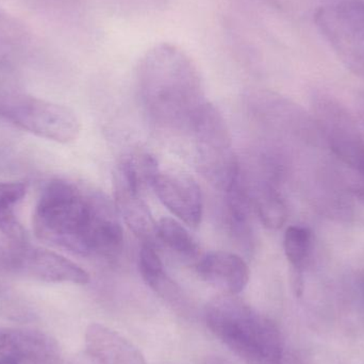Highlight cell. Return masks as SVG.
<instances>
[{
	"instance_id": "1",
	"label": "cell",
	"mask_w": 364,
	"mask_h": 364,
	"mask_svg": "<svg viewBox=\"0 0 364 364\" xmlns=\"http://www.w3.org/2000/svg\"><path fill=\"white\" fill-rule=\"evenodd\" d=\"M33 227L38 239L81 256L110 258L123 247V228L112 203L62 179L45 186Z\"/></svg>"
},
{
	"instance_id": "2",
	"label": "cell",
	"mask_w": 364,
	"mask_h": 364,
	"mask_svg": "<svg viewBox=\"0 0 364 364\" xmlns=\"http://www.w3.org/2000/svg\"><path fill=\"white\" fill-rule=\"evenodd\" d=\"M141 104L149 117L168 127L190 128L207 100L196 64L181 47L155 45L143 55L136 73Z\"/></svg>"
},
{
	"instance_id": "3",
	"label": "cell",
	"mask_w": 364,
	"mask_h": 364,
	"mask_svg": "<svg viewBox=\"0 0 364 364\" xmlns=\"http://www.w3.org/2000/svg\"><path fill=\"white\" fill-rule=\"evenodd\" d=\"M205 322L220 341L247 364H282L284 341L277 325L237 295L208 304Z\"/></svg>"
},
{
	"instance_id": "4",
	"label": "cell",
	"mask_w": 364,
	"mask_h": 364,
	"mask_svg": "<svg viewBox=\"0 0 364 364\" xmlns=\"http://www.w3.org/2000/svg\"><path fill=\"white\" fill-rule=\"evenodd\" d=\"M190 129L194 136L199 172L214 188L226 192L241 178L242 173L224 115L205 102L193 117Z\"/></svg>"
},
{
	"instance_id": "5",
	"label": "cell",
	"mask_w": 364,
	"mask_h": 364,
	"mask_svg": "<svg viewBox=\"0 0 364 364\" xmlns=\"http://www.w3.org/2000/svg\"><path fill=\"white\" fill-rule=\"evenodd\" d=\"M0 117L21 129L62 144L74 142L81 132L80 119L72 109L28 95L21 83L0 95Z\"/></svg>"
},
{
	"instance_id": "6",
	"label": "cell",
	"mask_w": 364,
	"mask_h": 364,
	"mask_svg": "<svg viewBox=\"0 0 364 364\" xmlns=\"http://www.w3.org/2000/svg\"><path fill=\"white\" fill-rule=\"evenodd\" d=\"M0 273L53 284H87L90 275L73 261L50 250L6 240L0 242Z\"/></svg>"
},
{
	"instance_id": "7",
	"label": "cell",
	"mask_w": 364,
	"mask_h": 364,
	"mask_svg": "<svg viewBox=\"0 0 364 364\" xmlns=\"http://www.w3.org/2000/svg\"><path fill=\"white\" fill-rule=\"evenodd\" d=\"M115 209L141 244L156 242V226L151 209L140 186L123 159L113 172Z\"/></svg>"
},
{
	"instance_id": "8",
	"label": "cell",
	"mask_w": 364,
	"mask_h": 364,
	"mask_svg": "<svg viewBox=\"0 0 364 364\" xmlns=\"http://www.w3.org/2000/svg\"><path fill=\"white\" fill-rule=\"evenodd\" d=\"M159 200L188 227L200 225L203 198L200 186L193 177L181 172L160 171L153 184Z\"/></svg>"
},
{
	"instance_id": "9",
	"label": "cell",
	"mask_w": 364,
	"mask_h": 364,
	"mask_svg": "<svg viewBox=\"0 0 364 364\" xmlns=\"http://www.w3.org/2000/svg\"><path fill=\"white\" fill-rule=\"evenodd\" d=\"M0 356L23 364H61L53 338L36 329L0 328Z\"/></svg>"
},
{
	"instance_id": "10",
	"label": "cell",
	"mask_w": 364,
	"mask_h": 364,
	"mask_svg": "<svg viewBox=\"0 0 364 364\" xmlns=\"http://www.w3.org/2000/svg\"><path fill=\"white\" fill-rule=\"evenodd\" d=\"M316 21L335 46L350 49L364 45V4L346 1L321 9Z\"/></svg>"
},
{
	"instance_id": "11",
	"label": "cell",
	"mask_w": 364,
	"mask_h": 364,
	"mask_svg": "<svg viewBox=\"0 0 364 364\" xmlns=\"http://www.w3.org/2000/svg\"><path fill=\"white\" fill-rule=\"evenodd\" d=\"M195 267L203 282L220 289L225 294H239L250 282L247 263L235 252L220 250L203 255Z\"/></svg>"
},
{
	"instance_id": "12",
	"label": "cell",
	"mask_w": 364,
	"mask_h": 364,
	"mask_svg": "<svg viewBox=\"0 0 364 364\" xmlns=\"http://www.w3.org/2000/svg\"><path fill=\"white\" fill-rule=\"evenodd\" d=\"M85 341L87 355L95 363L147 364L134 343L104 325H90Z\"/></svg>"
},
{
	"instance_id": "13",
	"label": "cell",
	"mask_w": 364,
	"mask_h": 364,
	"mask_svg": "<svg viewBox=\"0 0 364 364\" xmlns=\"http://www.w3.org/2000/svg\"><path fill=\"white\" fill-rule=\"evenodd\" d=\"M139 269L145 284L166 303L177 309L186 310L188 301L181 287L168 275L155 244H141Z\"/></svg>"
},
{
	"instance_id": "14",
	"label": "cell",
	"mask_w": 364,
	"mask_h": 364,
	"mask_svg": "<svg viewBox=\"0 0 364 364\" xmlns=\"http://www.w3.org/2000/svg\"><path fill=\"white\" fill-rule=\"evenodd\" d=\"M225 194V220L232 239L250 252L254 247L255 235L252 222V200L243 176Z\"/></svg>"
},
{
	"instance_id": "15",
	"label": "cell",
	"mask_w": 364,
	"mask_h": 364,
	"mask_svg": "<svg viewBox=\"0 0 364 364\" xmlns=\"http://www.w3.org/2000/svg\"><path fill=\"white\" fill-rule=\"evenodd\" d=\"M156 242L184 264L196 265L203 257L198 241L178 220L162 218L156 226Z\"/></svg>"
},
{
	"instance_id": "16",
	"label": "cell",
	"mask_w": 364,
	"mask_h": 364,
	"mask_svg": "<svg viewBox=\"0 0 364 364\" xmlns=\"http://www.w3.org/2000/svg\"><path fill=\"white\" fill-rule=\"evenodd\" d=\"M27 188L25 182H0V232L14 243H27L25 229L15 213L27 194Z\"/></svg>"
},
{
	"instance_id": "17",
	"label": "cell",
	"mask_w": 364,
	"mask_h": 364,
	"mask_svg": "<svg viewBox=\"0 0 364 364\" xmlns=\"http://www.w3.org/2000/svg\"><path fill=\"white\" fill-rule=\"evenodd\" d=\"M261 223L271 230H278L286 224L288 208L273 184L262 182L257 186L252 199Z\"/></svg>"
},
{
	"instance_id": "18",
	"label": "cell",
	"mask_w": 364,
	"mask_h": 364,
	"mask_svg": "<svg viewBox=\"0 0 364 364\" xmlns=\"http://www.w3.org/2000/svg\"><path fill=\"white\" fill-rule=\"evenodd\" d=\"M311 232L301 226L289 227L284 233V248L293 269V286L297 295L303 292V267L311 250Z\"/></svg>"
},
{
	"instance_id": "19",
	"label": "cell",
	"mask_w": 364,
	"mask_h": 364,
	"mask_svg": "<svg viewBox=\"0 0 364 364\" xmlns=\"http://www.w3.org/2000/svg\"><path fill=\"white\" fill-rule=\"evenodd\" d=\"M346 123L340 117L339 125L329 132L331 149L340 159L364 175V143Z\"/></svg>"
},
{
	"instance_id": "20",
	"label": "cell",
	"mask_w": 364,
	"mask_h": 364,
	"mask_svg": "<svg viewBox=\"0 0 364 364\" xmlns=\"http://www.w3.org/2000/svg\"><path fill=\"white\" fill-rule=\"evenodd\" d=\"M28 33L13 17L0 11V46H23L27 43Z\"/></svg>"
},
{
	"instance_id": "21",
	"label": "cell",
	"mask_w": 364,
	"mask_h": 364,
	"mask_svg": "<svg viewBox=\"0 0 364 364\" xmlns=\"http://www.w3.org/2000/svg\"><path fill=\"white\" fill-rule=\"evenodd\" d=\"M0 364H19L14 359L6 358V357H1L0 358Z\"/></svg>"
},
{
	"instance_id": "22",
	"label": "cell",
	"mask_w": 364,
	"mask_h": 364,
	"mask_svg": "<svg viewBox=\"0 0 364 364\" xmlns=\"http://www.w3.org/2000/svg\"><path fill=\"white\" fill-rule=\"evenodd\" d=\"M61 364H70V363H64V361H63V363H62Z\"/></svg>"
}]
</instances>
